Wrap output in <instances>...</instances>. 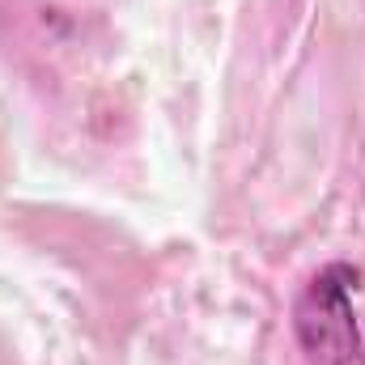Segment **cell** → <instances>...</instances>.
I'll return each mask as SVG.
<instances>
[{
  "mask_svg": "<svg viewBox=\"0 0 365 365\" xmlns=\"http://www.w3.org/2000/svg\"><path fill=\"white\" fill-rule=\"evenodd\" d=\"M361 289V268L331 259L293 297V340L306 365H365L361 323L353 293Z\"/></svg>",
  "mask_w": 365,
  "mask_h": 365,
  "instance_id": "obj_1",
  "label": "cell"
}]
</instances>
